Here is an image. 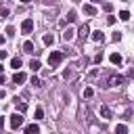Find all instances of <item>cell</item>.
Returning a JSON list of instances; mask_svg holds the SVG:
<instances>
[{"label": "cell", "instance_id": "obj_1", "mask_svg": "<svg viewBox=\"0 0 134 134\" xmlns=\"http://www.w3.org/2000/svg\"><path fill=\"white\" fill-rule=\"evenodd\" d=\"M61 61H63V52H59V50H52V52L48 54V65H50V67L59 65Z\"/></svg>", "mask_w": 134, "mask_h": 134}, {"label": "cell", "instance_id": "obj_2", "mask_svg": "<svg viewBox=\"0 0 134 134\" xmlns=\"http://www.w3.org/2000/svg\"><path fill=\"white\" fill-rule=\"evenodd\" d=\"M21 126H23V115H21V111H19V113H13V115H10V128L17 130V128H21Z\"/></svg>", "mask_w": 134, "mask_h": 134}, {"label": "cell", "instance_id": "obj_3", "mask_svg": "<svg viewBox=\"0 0 134 134\" xmlns=\"http://www.w3.org/2000/svg\"><path fill=\"white\" fill-rule=\"evenodd\" d=\"M31 29H34V21H31V19H25V21L21 23V31H23V34H31Z\"/></svg>", "mask_w": 134, "mask_h": 134}, {"label": "cell", "instance_id": "obj_4", "mask_svg": "<svg viewBox=\"0 0 134 134\" xmlns=\"http://www.w3.org/2000/svg\"><path fill=\"white\" fill-rule=\"evenodd\" d=\"M25 80H27V75H25L23 71H15V75H13V82H15V84H23Z\"/></svg>", "mask_w": 134, "mask_h": 134}, {"label": "cell", "instance_id": "obj_5", "mask_svg": "<svg viewBox=\"0 0 134 134\" xmlns=\"http://www.w3.org/2000/svg\"><path fill=\"white\" fill-rule=\"evenodd\" d=\"M92 42H105V34L100 31V29H96V31H92Z\"/></svg>", "mask_w": 134, "mask_h": 134}, {"label": "cell", "instance_id": "obj_6", "mask_svg": "<svg viewBox=\"0 0 134 134\" xmlns=\"http://www.w3.org/2000/svg\"><path fill=\"white\" fill-rule=\"evenodd\" d=\"M73 36H75V31H73L71 27H67V29L63 31V40H65V42H71V40H73Z\"/></svg>", "mask_w": 134, "mask_h": 134}, {"label": "cell", "instance_id": "obj_7", "mask_svg": "<svg viewBox=\"0 0 134 134\" xmlns=\"http://www.w3.org/2000/svg\"><path fill=\"white\" fill-rule=\"evenodd\" d=\"M109 61H111V65H121V61H124V59H121V54H119V52H113V54L109 57Z\"/></svg>", "mask_w": 134, "mask_h": 134}, {"label": "cell", "instance_id": "obj_8", "mask_svg": "<svg viewBox=\"0 0 134 134\" xmlns=\"http://www.w3.org/2000/svg\"><path fill=\"white\" fill-rule=\"evenodd\" d=\"M100 117H105V119H111V117H113V113H111V109H109L107 105L100 107Z\"/></svg>", "mask_w": 134, "mask_h": 134}, {"label": "cell", "instance_id": "obj_9", "mask_svg": "<svg viewBox=\"0 0 134 134\" xmlns=\"http://www.w3.org/2000/svg\"><path fill=\"white\" fill-rule=\"evenodd\" d=\"M34 50H36V46H34V42H31V40L23 42V52H34Z\"/></svg>", "mask_w": 134, "mask_h": 134}, {"label": "cell", "instance_id": "obj_10", "mask_svg": "<svg viewBox=\"0 0 134 134\" xmlns=\"http://www.w3.org/2000/svg\"><path fill=\"white\" fill-rule=\"evenodd\" d=\"M10 67H13L15 71H19V69H21V59H19V57H13V59H10Z\"/></svg>", "mask_w": 134, "mask_h": 134}, {"label": "cell", "instance_id": "obj_11", "mask_svg": "<svg viewBox=\"0 0 134 134\" xmlns=\"http://www.w3.org/2000/svg\"><path fill=\"white\" fill-rule=\"evenodd\" d=\"M25 132H27V134H38V132H40V126H38V124H29V126L25 128Z\"/></svg>", "mask_w": 134, "mask_h": 134}, {"label": "cell", "instance_id": "obj_12", "mask_svg": "<svg viewBox=\"0 0 134 134\" xmlns=\"http://www.w3.org/2000/svg\"><path fill=\"white\" fill-rule=\"evenodd\" d=\"M84 13H86V15H92V17H94V15H96V8H94L92 4H84Z\"/></svg>", "mask_w": 134, "mask_h": 134}, {"label": "cell", "instance_id": "obj_13", "mask_svg": "<svg viewBox=\"0 0 134 134\" xmlns=\"http://www.w3.org/2000/svg\"><path fill=\"white\" fill-rule=\"evenodd\" d=\"M29 69H31V71H38V69H40V61H38V59H31V63H29Z\"/></svg>", "mask_w": 134, "mask_h": 134}, {"label": "cell", "instance_id": "obj_14", "mask_svg": "<svg viewBox=\"0 0 134 134\" xmlns=\"http://www.w3.org/2000/svg\"><path fill=\"white\" fill-rule=\"evenodd\" d=\"M119 84H124V77H121V75H115V77H111V86H119Z\"/></svg>", "mask_w": 134, "mask_h": 134}, {"label": "cell", "instance_id": "obj_15", "mask_svg": "<svg viewBox=\"0 0 134 134\" xmlns=\"http://www.w3.org/2000/svg\"><path fill=\"white\" fill-rule=\"evenodd\" d=\"M52 42H54L52 34H46V36H44V44H46V46H52Z\"/></svg>", "mask_w": 134, "mask_h": 134}, {"label": "cell", "instance_id": "obj_16", "mask_svg": "<svg viewBox=\"0 0 134 134\" xmlns=\"http://www.w3.org/2000/svg\"><path fill=\"white\" fill-rule=\"evenodd\" d=\"M75 19H77V15H75V10H69V13H67V21H69V23H73Z\"/></svg>", "mask_w": 134, "mask_h": 134}, {"label": "cell", "instance_id": "obj_17", "mask_svg": "<svg viewBox=\"0 0 134 134\" xmlns=\"http://www.w3.org/2000/svg\"><path fill=\"white\" fill-rule=\"evenodd\" d=\"M115 132H121V134H124V132H128V126H126V124H117V126H115Z\"/></svg>", "mask_w": 134, "mask_h": 134}, {"label": "cell", "instance_id": "obj_18", "mask_svg": "<svg viewBox=\"0 0 134 134\" xmlns=\"http://www.w3.org/2000/svg\"><path fill=\"white\" fill-rule=\"evenodd\" d=\"M119 19H121V21H128V19H130V13H128V10H121V13H119Z\"/></svg>", "mask_w": 134, "mask_h": 134}, {"label": "cell", "instance_id": "obj_19", "mask_svg": "<svg viewBox=\"0 0 134 134\" xmlns=\"http://www.w3.org/2000/svg\"><path fill=\"white\" fill-rule=\"evenodd\" d=\"M88 34H90V29H88L86 25H84V27H80V36H82V38H86Z\"/></svg>", "mask_w": 134, "mask_h": 134}, {"label": "cell", "instance_id": "obj_20", "mask_svg": "<svg viewBox=\"0 0 134 134\" xmlns=\"http://www.w3.org/2000/svg\"><path fill=\"white\" fill-rule=\"evenodd\" d=\"M42 117H44V109L38 107V109H36V119H42Z\"/></svg>", "mask_w": 134, "mask_h": 134}, {"label": "cell", "instance_id": "obj_21", "mask_svg": "<svg viewBox=\"0 0 134 134\" xmlns=\"http://www.w3.org/2000/svg\"><path fill=\"white\" fill-rule=\"evenodd\" d=\"M92 94H94L92 88H86V90H84V96H86V98H92Z\"/></svg>", "mask_w": 134, "mask_h": 134}, {"label": "cell", "instance_id": "obj_22", "mask_svg": "<svg viewBox=\"0 0 134 134\" xmlns=\"http://www.w3.org/2000/svg\"><path fill=\"white\" fill-rule=\"evenodd\" d=\"M17 109H19V111H21V113H23V111H25V109H27V105H25V103H23V100H19V103H17Z\"/></svg>", "mask_w": 134, "mask_h": 134}, {"label": "cell", "instance_id": "obj_23", "mask_svg": "<svg viewBox=\"0 0 134 134\" xmlns=\"http://www.w3.org/2000/svg\"><path fill=\"white\" fill-rule=\"evenodd\" d=\"M105 10L111 13V10H113V4H111V2H105Z\"/></svg>", "mask_w": 134, "mask_h": 134}, {"label": "cell", "instance_id": "obj_24", "mask_svg": "<svg viewBox=\"0 0 134 134\" xmlns=\"http://www.w3.org/2000/svg\"><path fill=\"white\" fill-rule=\"evenodd\" d=\"M31 84H34V86H36V88H38V86H42V84H40V80H38V77H36V75H34V77H31Z\"/></svg>", "mask_w": 134, "mask_h": 134}, {"label": "cell", "instance_id": "obj_25", "mask_svg": "<svg viewBox=\"0 0 134 134\" xmlns=\"http://www.w3.org/2000/svg\"><path fill=\"white\" fill-rule=\"evenodd\" d=\"M6 34H8V36H13V34H15V27H13V25H8V27H6Z\"/></svg>", "mask_w": 134, "mask_h": 134}, {"label": "cell", "instance_id": "obj_26", "mask_svg": "<svg viewBox=\"0 0 134 134\" xmlns=\"http://www.w3.org/2000/svg\"><path fill=\"white\" fill-rule=\"evenodd\" d=\"M0 17H8V8H0Z\"/></svg>", "mask_w": 134, "mask_h": 134}, {"label": "cell", "instance_id": "obj_27", "mask_svg": "<svg viewBox=\"0 0 134 134\" xmlns=\"http://www.w3.org/2000/svg\"><path fill=\"white\" fill-rule=\"evenodd\" d=\"M107 23H109V25H113V23H115V17H111V15H109V17H107Z\"/></svg>", "mask_w": 134, "mask_h": 134}, {"label": "cell", "instance_id": "obj_28", "mask_svg": "<svg viewBox=\"0 0 134 134\" xmlns=\"http://www.w3.org/2000/svg\"><path fill=\"white\" fill-rule=\"evenodd\" d=\"M2 59H6V50H0V61Z\"/></svg>", "mask_w": 134, "mask_h": 134}, {"label": "cell", "instance_id": "obj_29", "mask_svg": "<svg viewBox=\"0 0 134 134\" xmlns=\"http://www.w3.org/2000/svg\"><path fill=\"white\" fill-rule=\"evenodd\" d=\"M128 75H130V77H134V69H130V71H128Z\"/></svg>", "mask_w": 134, "mask_h": 134}, {"label": "cell", "instance_id": "obj_30", "mask_svg": "<svg viewBox=\"0 0 134 134\" xmlns=\"http://www.w3.org/2000/svg\"><path fill=\"white\" fill-rule=\"evenodd\" d=\"M0 128H4V117H0Z\"/></svg>", "mask_w": 134, "mask_h": 134}, {"label": "cell", "instance_id": "obj_31", "mask_svg": "<svg viewBox=\"0 0 134 134\" xmlns=\"http://www.w3.org/2000/svg\"><path fill=\"white\" fill-rule=\"evenodd\" d=\"M0 84H4V75L2 73H0Z\"/></svg>", "mask_w": 134, "mask_h": 134}, {"label": "cell", "instance_id": "obj_32", "mask_svg": "<svg viewBox=\"0 0 134 134\" xmlns=\"http://www.w3.org/2000/svg\"><path fill=\"white\" fill-rule=\"evenodd\" d=\"M2 44H4V36H0V46H2Z\"/></svg>", "mask_w": 134, "mask_h": 134}, {"label": "cell", "instance_id": "obj_33", "mask_svg": "<svg viewBox=\"0 0 134 134\" xmlns=\"http://www.w3.org/2000/svg\"><path fill=\"white\" fill-rule=\"evenodd\" d=\"M92 2H94V4H100V0H92Z\"/></svg>", "mask_w": 134, "mask_h": 134}, {"label": "cell", "instance_id": "obj_34", "mask_svg": "<svg viewBox=\"0 0 134 134\" xmlns=\"http://www.w3.org/2000/svg\"><path fill=\"white\" fill-rule=\"evenodd\" d=\"M21 2H25V4H27V2H31V0H21Z\"/></svg>", "mask_w": 134, "mask_h": 134}, {"label": "cell", "instance_id": "obj_35", "mask_svg": "<svg viewBox=\"0 0 134 134\" xmlns=\"http://www.w3.org/2000/svg\"><path fill=\"white\" fill-rule=\"evenodd\" d=\"M2 69H4V67H2V65H0V73H2Z\"/></svg>", "mask_w": 134, "mask_h": 134}, {"label": "cell", "instance_id": "obj_36", "mask_svg": "<svg viewBox=\"0 0 134 134\" xmlns=\"http://www.w3.org/2000/svg\"><path fill=\"white\" fill-rule=\"evenodd\" d=\"M71 2H77V0H71Z\"/></svg>", "mask_w": 134, "mask_h": 134}]
</instances>
